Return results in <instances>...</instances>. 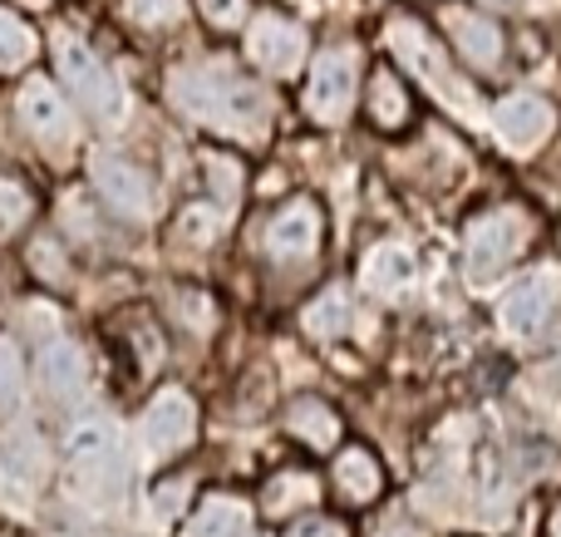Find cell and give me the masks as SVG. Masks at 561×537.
Instances as JSON below:
<instances>
[{
  "label": "cell",
  "instance_id": "cb8c5ba5",
  "mask_svg": "<svg viewBox=\"0 0 561 537\" xmlns=\"http://www.w3.org/2000/svg\"><path fill=\"white\" fill-rule=\"evenodd\" d=\"M316 499V479L310 473H276L272 483H266V518H286L296 503H310Z\"/></svg>",
  "mask_w": 561,
  "mask_h": 537
},
{
  "label": "cell",
  "instance_id": "4dcf8cb0",
  "mask_svg": "<svg viewBox=\"0 0 561 537\" xmlns=\"http://www.w3.org/2000/svg\"><path fill=\"white\" fill-rule=\"evenodd\" d=\"M286 537H345V528H340L335 518H320V513H310V518H296V523H290Z\"/></svg>",
  "mask_w": 561,
  "mask_h": 537
},
{
  "label": "cell",
  "instance_id": "ba28073f",
  "mask_svg": "<svg viewBox=\"0 0 561 537\" xmlns=\"http://www.w3.org/2000/svg\"><path fill=\"white\" fill-rule=\"evenodd\" d=\"M15 114H20V124H25V134L35 138L45 153H69V148H75V138H79L75 114H69L65 94H59L49 79H25V84H20Z\"/></svg>",
  "mask_w": 561,
  "mask_h": 537
},
{
  "label": "cell",
  "instance_id": "ac0fdd59",
  "mask_svg": "<svg viewBox=\"0 0 561 537\" xmlns=\"http://www.w3.org/2000/svg\"><path fill=\"white\" fill-rule=\"evenodd\" d=\"M286 430H290V439H300L306 449H316V454H330V449H340V414L330 410L325 400H316V395H300V400H290V410H286Z\"/></svg>",
  "mask_w": 561,
  "mask_h": 537
},
{
  "label": "cell",
  "instance_id": "7402d4cb",
  "mask_svg": "<svg viewBox=\"0 0 561 537\" xmlns=\"http://www.w3.org/2000/svg\"><path fill=\"white\" fill-rule=\"evenodd\" d=\"M35 59V30L15 15V10L0 5V75H15Z\"/></svg>",
  "mask_w": 561,
  "mask_h": 537
},
{
  "label": "cell",
  "instance_id": "83f0119b",
  "mask_svg": "<svg viewBox=\"0 0 561 537\" xmlns=\"http://www.w3.org/2000/svg\"><path fill=\"white\" fill-rule=\"evenodd\" d=\"M203 15L213 30H242L252 5H247V0H203Z\"/></svg>",
  "mask_w": 561,
  "mask_h": 537
},
{
  "label": "cell",
  "instance_id": "d6986e66",
  "mask_svg": "<svg viewBox=\"0 0 561 537\" xmlns=\"http://www.w3.org/2000/svg\"><path fill=\"white\" fill-rule=\"evenodd\" d=\"M365 108H369V124L385 128V134H394V128L409 124V114H414V99H409L404 79L394 75V69H375L365 84Z\"/></svg>",
  "mask_w": 561,
  "mask_h": 537
},
{
  "label": "cell",
  "instance_id": "3957f363",
  "mask_svg": "<svg viewBox=\"0 0 561 537\" xmlns=\"http://www.w3.org/2000/svg\"><path fill=\"white\" fill-rule=\"evenodd\" d=\"M65 459L75 469V479L89 493H99V499H114L124 489V473H128L124 439H118V430L108 420H79L65 434Z\"/></svg>",
  "mask_w": 561,
  "mask_h": 537
},
{
  "label": "cell",
  "instance_id": "8fae6325",
  "mask_svg": "<svg viewBox=\"0 0 561 537\" xmlns=\"http://www.w3.org/2000/svg\"><path fill=\"white\" fill-rule=\"evenodd\" d=\"M561 306V276L547 272V266H537V272H527L523 282H513V292L503 296V306H497V316H503V331L507 335H537L547 331V321L557 316Z\"/></svg>",
  "mask_w": 561,
  "mask_h": 537
},
{
  "label": "cell",
  "instance_id": "5b68a950",
  "mask_svg": "<svg viewBox=\"0 0 561 537\" xmlns=\"http://www.w3.org/2000/svg\"><path fill=\"white\" fill-rule=\"evenodd\" d=\"M533 237V222H527L523 207H497V213H483L478 222H468L463 237V262L473 276H493L513 262L517 252Z\"/></svg>",
  "mask_w": 561,
  "mask_h": 537
},
{
  "label": "cell",
  "instance_id": "484cf974",
  "mask_svg": "<svg viewBox=\"0 0 561 537\" xmlns=\"http://www.w3.org/2000/svg\"><path fill=\"white\" fill-rule=\"evenodd\" d=\"M203 168H207V183H213V197L222 207H232L242 197V163L232 153H203Z\"/></svg>",
  "mask_w": 561,
  "mask_h": 537
},
{
  "label": "cell",
  "instance_id": "30bf717a",
  "mask_svg": "<svg viewBox=\"0 0 561 537\" xmlns=\"http://www.w3.org/2000/svg\"><path fill=\"white\" fill-rule=\"evenodd\" d=\"M247 55H252V65L266 69L272 79H290V75H300V65H306V30H300L296 20L262 10V15L247 25Z\"/></svg>",
  "mask_w": 561,
  "mask_h": 537
},
{
  "label": "cell",
  "instance_id": "ffe728a7",
  "mask_svg": "<svg viewBox=\"0 0 561 537\" xmlns=\"http://www.w3.org/2000/svg\"><path fill=\"white\" fill-rule=\"evenodd\" d=\"M183 537H252V513L237 499H207Z\"/></svg>",
  "mask_w": 561,
  "mask_h": 537
},
{
  "label": "cell",
  "instance_id": "d4e9b609",
  "mask_svg": "<svg viewBox=\"0 0 561 537\" xmlns=\"http://www.w3.org/2000/svg\"><path fill=\"white\" fill-rule=\"evenodd\" d=\"M124 15L134 20L138 30L158 35V30H173L178 20L187 15V0H124Z\"/></svg>",
  "mask_w": 561,
  "mask_h": 537
},
{
  "label": "cell",
  "instance_id": "2e32d148",
  "mask_svg": "<svg viewBox=\"0 0 561 537\" xmlns=\"http://www.w3.org/2000/svg\"><path fill=\"white\" fill-rule=\"evenodd\" d=\"M35 370H39V385H45L49 400L75 404L79 395H84V380H89L84 351H79L75 341H65V335H59V341H45V345H39Z\"/></svg>",
  "mask_w": 561,
  "mask_h": 537
},
{
  "label": "cell",
  "instance_id": "603a6c76",
  "mask_svg": "<svg viewBox=\"0 0 561 537\" xmlns=\"http://www.w3.org/2000/svg\"><path fill=\"white\" fill-rule=\"evenodd\" d=\"M30 217H35V193H30L20 178L0 173V242H10Z\"/></svg>",
  "mask_w": 561,
  "mask_h": 537
},
{
  "label": "cell",
  "instance_id": "7a4b0ae2",
  "mask_svg": "<svg viewBox=\"0 0 561 537\" xmlns=\"http://www.w3.org/2000/svg\"><path fill=\"white\" fill-rule=\"evenodd\" d=\"M355 99H359V49L355 45L320 49L316 65H310L300 108H306L320 128H340L350 114H355Z\"/></svg>",
  "mask_w": 561,
  "mask_h": 537
},
{
  "label": "cell",
  "instance_id": "f546056e",
  "mask_svg": "<svg viewBox=\"0 0 561 537\" xmlns=\"http://www.w3.org/2000/svg\"><path fill=\"white\" fill-rule=\"evenodd\" d=\"M217 227H222V213H207V207H187V217L178 222V232H183L187 242H213Z\"/></svg>",
  "mask_w": 561,
  "mask_h": 537
},
{
  "label": "cell",
  "instance_id": "9c48e42d",
  "mask_svg": "<svg viewBox=\"0 0 561 537\" xmlns=\"http://www.w3.org/2000/svg\"><path fill=\"white\" fill-rule=\"evenodd\" d=\"M138 434H144V454L153 464L183 454L187 444L197 439V404H193V395H187V390H163L153 404H148Z\"/></svg>",
  "mask_w": 561,
  "mask_h": 537
},
{
  "label": "cell",
  "instance_id": "9a60e30c",
  "mask_svg": "<svg viewBox=\"0 0 561 537\" xmlns=\"http://www.w3.org/2000/svg\"><path fill=\"white\" fill-rule=\"evenodd\" d=\"M330 483H335V499L345 503V509H369V503L385 493V469H379V459L369 449L345 444V449L335 454V464H330Z\"/></svg>",
  "mask_w": 561,
  "mask_h": 537
},
{
  "label": "cell",
  "instance_id": "5bb4252c",
  "mask_svg": "<svg viewBox=\"0 0 561 537\" xmlns=\"http://www.w3.org/2000/svg\"><path fill=\"white\" fill-rule=\"evenodd\" d=\"M444 30H448V39H454V49L473 69H497L503 65V30H497L488 15L463 10V5H444Z\"/></svg>",
  "mask_w": 561,
  "mask_h": 537
},
{
  "label": "cell",
  "instance_id": "e0dca14e",
  "mask_svg": "<svg viewBox=\"0 0 561 537\" xmlns=\"http://www.w3.org/2000/svg\"><path fill=\"white\" fill-rule=\"evenodd\" d=\"M359 276H365V286L379 296V301H399V296L414 286L419 262H414V252H409L404 242H379L375 252L365 256Z\"/></svg>",
  "mask_w": 561,
  "mask_h": 537
},
{
  "label": "cell",
  "instance_id": "f1b7e54d",
  "mask_svg": "<svg viewBox=\"0 0 561 537\" xmlns=\"http://www.w3.org/2000/svg\"><path fill=\"white\" fill-rule=\"evenodd\" d=\"M134 351H138V370L158 375V365H163V335L153 325H134Z\"/></svg>",
  "mask_w": 561,
  "mask_h": 537
},
{
  "label": "cell",
  "instance_id": "7c38bea8",
  "mask_svg": "<svg viewBox=\"0 0 561 537\" xmlns=\"http://www.w3.org/2000/svg\"><path fill=\"white\" fill-rule=\"evenodd\" d=\"M557 128V108L542 94H507L493 108V134L507 153H537Z\"/></svg>",
  "mask_w": 561,
  "mask_h": 537
},
{
  "label": "cell",
  "instance_id": "277c9868",
  "mask_svg": "<svg viewBox=\"0 0 561 537\" xmlns=\"http://www.w3.org/2000/svg\"><path fill=\"white\" fill-rule=\"evenodd\" d=\"M389 45H394V55L404 59V65L414 69V75L424 79L428 89H434L438 104H448L454 114H463V118H473V114H478L473 89H468L463 79H458L454 69H448L444 49H438L434 39L424 35V25H414V20H399V25H389Z\"/></svg>",
  "mask_w": 561,
  "mask_h": 537
},
{
  "label": "cell",
  "instance_id": "4fadbf2b",
  "mask_svg": "<svg viewBox=\"0 0 561 537\" xmlns=\"http://www.w3.org/2000/svg\"><path fill=\"white\" fill-rule=\"evenodd\" d=\"M89 178H94L99 197H104L118 217H128V222H144V217L153 213V183H148V173L138 163H128V158L94 153Z\"/></svg>",
  "mask_w": 561,
  "mask_h": 537
},
{
  "label": "cell",
  "instance_id": "4316f807",
  "mask_svg": "<svg viewBox=\"0 0 561 537\" xmlns=\"http://www.w3.org/2000/svg\"><path fill=\"white\" fill-rule=\"evenodd\" d=\"M25 395V361L10 341H0V410H15Z\"/></svg>",
  "mask_w": 561,
  "mask_h": 537
},
{
  "label": "cell",
  "instance_id": "1f68e13d",
  "mask_svg": "<svg viewBox=\"0 0 561 537\" xmlns=\"http://www.w3.org/2000/svg\"><path fill=\"white\" fill-rule=\"evenodd\" d=\"M547 533H552V537H561V503L552 509V518H547Z\"/></svg>",
  "mask_w": 561,
  "mask_h": 537
},
{
  "label": "cell",
  "instance_id": "8992f818",
  "mask_svg": "<svg viewBox=\"0 0 561 537\" xmlns=\"http://www.w3.org/2000/svg\"><path fill=\"white\" fill-rule=\"evenodd\" d=\"M55 69H59V79H65V89L75 94V104L89 108L94 118H108L118 108L114 75H108V65L84 45V39H75V35L59 39L55 45Z\"/></svg>",
  "mask_w": 561,
  "mask_h": 537
},
{
  "label": "cell",
  "instance_id": "44dd1931",
  "mask_svg": "<svg viewBox=\"0 0 561 537\" xmlns=\"http://www.w3.org/2000/svg\"><path fill=\"white\" fill-rule=\"evenodd\" d=\"M350 321H355V311H350L345 286H330V292H320V301L306 306V331L316 335V341H335V335H345Z\"/></svg>",
  "mask_w": 561,
  "mask_h": 537
},
{
  "label": "cell",
  "instance_id": "52a82bcc",
  "mask_svg": "<svg viewBox=\"0 0 561 537\" xmlns=\"http://www.w3.org/2000/svg\"><path fill=\"white\" fill-rule=\"evenodd\" d=\"M320 242H325V217H320V207L310 203V197H290L262 232V252L272 256L276 266L316 262Z\"/></svg>",
  "mask_w": 561,
  "mask_h": 537
},
{
  "label": "cell",
  "instance_id": "6da1fadb",
  "mask_svg": "<svg viewBox=\"0 0 561 537\" xmlns=\"http://www.w3.org/2000/svg\"><path fill=\"white\" fill-rule=\"evenodd\" d=\"M168 94H173V104L183 108L187 118H197V124L217 128V134H227V138L256 144V138H266V128H272V99H266V89L232 65L173 69Z\"/></svg>",
  "mask_w": 561,
  "mask_h": 537
},
{
  "label": "cell",
  "instance_id": "d6a6232c",
  "mask_svg": "<svg viewBox=\"0 0 561 537\" xmlns=\"http://www.w3.org/2000/svg\"><path fill=\"white\" fill-rule=\"evenodd\" d=\"M483 5H493V10H503V5H513V0H483Z\"/></svg>",
  "mask_w": 561,
  "mask_h": 537
}]
</instances>
